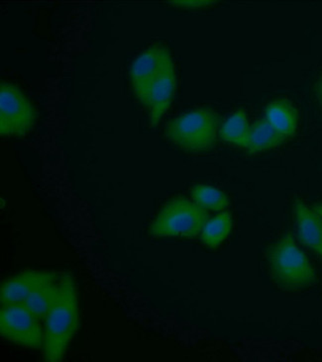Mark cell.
<instances>
[{
    "label": "cell",
    "instance_id": "1",
    "mask_svg": "<svg viewBox=\"0 0 322 362\" xmlns=\"http://www.w3.org/2000/svg\"><path fill=\"white\" fill-rule=\"evenodd\" d=\"M44 322V359L62 361L79 323L78 293L71 275L61 274L58 295Z\"/></svg>",
    "mask_w": 322,
    "mask_h": 362
},
{
    "label": "cell",
    "instance_id": "2",
    "mask_svg": "<svg viewBox=\"0 0 322 362\" xmlns=\"http://www.w3.org/2000/svg\"><path fill=\"white\" fill-rule=\"evenodd\" d=\"M268 259L272 279L282 288L301 289L316 281L314 267L291 234L282 235L272 245Z\"/></svg>",
    "mask_w": 322,
    "mask_h": 362
},
{
    "label": "cell",
    "instance_id": "3",
    "mask_svg": "<svg viewBox=\"0 0 322 362\" xmlns=\"http://www.w3.org/2000/svg\"><path fill=\"white\" fill-rule=\"evenodd\" d=\"M219 117L209 109H197L173 119L166 128L168 140L188 152L209 150L217 140Z\"/></svg>",
    "mask_w": 322,
    "mask_h": 362
},
{
    "label": "cell",
    "instance_id": "4",
    "mask_svg": "<svg viewBox=\"0 0 322 362\" xmlns=\"http://www.w3.org/2000/svg\"><path fill=\"white\" fill-rule=\"evenodd\" d=\"M208 221L207 210L185 198L171 200L160 211L150 228L153 237L195 238Z\"/></svg>",
    "mask_w": 322,
    "mask_h": 362
},
{
    "label": "cell",
    "instance_id": "5",
    "mask_svg": "<svg viewBox=\"0 0 322 362\" xmlns=\"http://www.w3.org/2000/svg\"><path fill=\"white\" fill-rule=\"evenodd\" d=\"M0 333L4 339L29 349H42L44 329L41 320L24 304L2 305Z\"/></svg>",
    "mask_w": 322,
    "mask_h": 362
},
{
    "label": "cell",
    "instance_id": "6",
    "mask_svg": "<svg viewBox=\"0 0 322 362\" xmlns=\"http://www.w3.org/2000/svg\"><path fill=\"white\" fill-rule=\"evenodd\" d=\"M34 120V108L25 94L16 86L2 84L0 90L1 135H24L33 126Z\"/></svg>",
    "mask_w": 322,
    "mask_h": 362
},
{
    "label": "cell",
    "instance_id": "7",
    "mask_svg": "<svg viewBox=\"0 0 322 362\" xmlns=\"http://www.w3.org/2000/svg\"><path fill=\"white\" fill-rule=\"evenodd\" d=\"M173 64L170 52L160 45L151 47L134 61L130 69V78L136 95L140 100L158 76Z\"/></svg>",
    "mask_w": 322,
    "mask_h": 362
},
{
    "label": "cell",
    "instance_id": "8",
    "mask_svg": "<svg viewBox=\"0 0 322 362\" xmlns=\"http://www.w3.org/2000/svg\"><path fill=\"white\" fill-rule=\"evenodd\" d=\"M176 86L177 83H176L175 69L173 64L158 76L141 100L143 104L150 108L152 125H156L160 121L163 114L168 110L175 94Z\"/></svg>",
    "mask_w": 322,
    "mask_h": 362
},
{
    "label": "cell",
    "instance_id": "9",
    "mask_svg": "<svg viewBox=\"0 0 322 362\" xmlns=\"http://www.w3.org/2000/svg\"><path fill=\"white\" fill-rule=\"evenodd\" d=\"M297 237L322 259V217L301 200L294 204Z\"/></svg>",
    "mask_w": 322,
    "mask_h": 362
},
{
    "label": "cell",
    "instance_id": "10",
    "mask_svg": "<svg viewBox=\"0 0 322 362\" xmlns=\"http://www.w3.org/2000/svg\"><path fill=\"white\" fill-rule=\"evenodd\" d=\"M51 274L29 270L5 282L2 284L0 293L2 305L23 304Z\"/></svg>",
    "mask_w": 322,
    "mask_h": 362
},
{
    "label": "cell",
    "instance_id": "11",
    "mask_svg": "<svg viewBox=\"0 0 322 362\" xmlns=\"http://www.w3.org/2000/svg\"><path fill=\"white\" fill-rule=\"evenodd\" d=\"M59 277L61 274L52 272L51 275L30 295L29 298L24 302L27 307L41 321H44L48 315L52 305L59 292Z\"/></svg>",
    "mask_w": 322,
    "mask_h": 362
},
{
    "label": "cell",
    "instance_id": "12",
    "mask_svg": "<svg viewBox=\"0 0 322 362\" xmlns=\"http://www.w3.org/2000/svg\"><path fill=\"white\" fill-rule=\"evenodd\" d=\"M265 119L284 137L294 135L297 126V112L294 106L284 99L268 104Z\"/></svg>",
    "mask_w": 322,
    "mask_h": 362
},
{
    "label": "cell",
    "instance_id": "13",
    "mask_svg": "<svg viewBox=\"0 0 322 362\" xmlns=\"http://www.w3.org/2000/svg\"><path fill=\"white\" fill-rule=\"evenodd\" d=\"M286 137L268 122L267 119H261L251 127V136L247 150L251 153L266 152L281 145Z\"/></svg>",
    "mask_w": 322,
    "mask_h": 362
},
{
    "label": "cell",
    "instance_id": "14",
    "mask_svg": "<svg viewBox=\"0 0 322 362\" xmlns=\"http://www.w3.org/2000/svg\"><path fill=\"white\" fill-rule=\"evenodd\" d=\"M220 136L225 142L232 144L240 148H246L249 145L251 127L248 123L246 113L238 110L223 124Z\"/></svg>",
    "mask_w": 322,
    "mask_h": 362
},
{
    "label": "cell",
    "instance_id": "15",
    "mask_svg": "<svg viewBox=\"0 0 322 362\" xmlns=\"http://www.w3.org/2000/svg\"><path fill=\"white\" fill-rule=\"evenodd\" d=\"M232 217L229 213H222L208 220L200 234L203 244L209 247H217L226 239L231 232Z\"/></svg>",
    "mask_w": 322,
    "mask_h": 362
},
{
    "label": "cell",
    "instance_id": "16",
    "mask_svg": "<svg viewBox=\"0 0 322 362\" xmlns=\"http://www.w3.org/2000/svg\"><path fill=\"white\" fill-rule=\"evenodd\" d=\"M192 196L195 202L203 209L223 211L229 205L227 196L222 191L207 185H197L193 187Z\"/></svg>",
    "mask_w": 322,
    "mask_h": 362
},
{
    "label": "cell",
    "instance_id": "17",
    "mask_svg": "<svg viewBox=\"0 0 322 362\" xmlns=\"http://www.w3.org/2000/svg\"><path fill=\"white\" fill-rule=\"evenodd\" d=\"M170 4L183 7V8H205V7L214 4L215 1H210V0H180V1H172Z\"/></svg>",
    "mask_w": 322,
    "mask_h": 362
},
{
    "label": "cell",
    "instance_id": "18",
    "mask_svg": "<svg viewBox=\"0 0 322 362\" xmlns=\"http://www.w3.org/2000/svg\"><path fill=\"white\" fill-rule=\"evenodd\" d=\"M316 91L317 96H318L319 101H321L322 106V78H321V81H318V83H317Z\"/></svg>",
    "mask_w": 322,
    "mask_h": 362
},
{
    "label": "cell",
    "instance_id": "19",
    "mask_svg": "<svg viewBox=\"0 0 322 362\" xmlns=\"http://www.w3.org/2000/svg\"><path fill=\"white\" fill-rule=\"evenodd\" d=\"M314 210L316 211L317 214L321 215L322 217V203L314 205Z\"/></svg>",
    "mask_w": 322,
    "mask_h": 362
}]
</instances>
